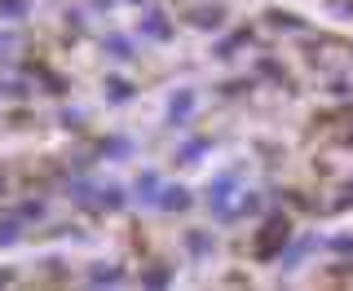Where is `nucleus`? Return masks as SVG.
<instances>
[{"label": "nucleus", "instance_id": "nucleus-1", "mask_svg": "<svg viewBox=\"0 0 353 291\" xmlns=\"http://www.w3.org/2000/svg\"><path fill=\"white\" fill-rule=\"evenodd\" d=\"M279 243H287V221L279 217V221H270V225H265V239H261V256H274V248H279Z\"/></svg>", "mask_w": 353, "mask_h": 291}, {"label": "nucleus", "instance_id": "nucleus-2", "mask_svg": "<svg viewBox=\"0 0 353 291\" xmlns=\"http://www.w3.org/2000/svg\"><path fill=\"white\" fill-rule=\"evenodd\" d=\"M190 110H194V97H190V93H181V97H172V106H168V119H172V124H181V119L190 115Z\"/></svg>", "mask_w": 353, "mask_h": 291}, {"label": "nucleus", "instance_id": "nucleus-3", "mask_svg": "<svg viewBox=\"0 0 353 291\" xmlns=\"http://www.w3.org/2000/svg\"><path fill=\"white\" fill-rule=\"evenodd\" d=\"M159 203L172 212V208H185V203H190V194H185V190L176 185V190H163V199H159Z\"/></svg>", "mask_w": 353, "mask_h": 291}, {"label": "nucleus", "instance_id": "nucleus-4", "mask_svg": "<svg viewBox=\"0 0 353 291\" xmlns=\"http://www.w3.org/2000/svg\"><path fill=\"white\" fill-rule=\"evenodd\" d=\"M221 22V9H199L194 14V27H216Z\"/></svg>", "mask_w": 353, "mask_h": 291}, {"label": "nucleus", "instance_id": "nucleus-5", "mask_svg": "<svg viewBox=\"0 0 353 291\" xmlns=\"http://www.w3.org/2000/svg\"><path fill=\"white\" fill-rule=\"evenodd\" d=\"M93 283H119V270H115V265H97V270H93Z\"/></svg>", "mask_w": 353, "mask_h": 291}, {"label": "nucleus", "instance_id": "nucleus-6", "mask_svg": "<svg viewBox=\"0 0 353 291\" xmlns=\"http://www.w3.org/2000/svg\"><path fill=\"white\" fill-rule=\"evenodd\" d=\"M14 239H18V225H14V221H5V225H0V248H9Z\"/></svg>", "mask_w": 353, "mask_h": 291}, {"label": "nucleus", "instance_id": "nucleus-7", "mask_svg": "<svg viewBox=\"0 0 353 291\" xmlns=\"http://www.w3.org/2000/svg\"><path fill=\"white\" fill-rule=\"evenodd\" d=\"M146 31H150V36H168V27H163V18H159V14H150V18H146Z\"/></svg>", "mask_w": 353, "mask_h": 291}, {"label": "nucleus", "instance_id": "nucleus-8", "mask_svg": "<svg viewBox=\"0 0 353 291\" xmlns=\"http://www.w3.org/2000/svg\"><path fill=\"white\" fill-rule=\"evenodd\" d=\"M0 5H5L9 14H22V0H0Z\"/></svg>", "mask_w": 353, "mask_h": 291}, {"label": "nucleus", "instance_id": "nucleus-9", "mask_svg": "<svg viewBox=\"0 0 353 291\" xmlns=\"http://www.w3.org/2000/svg\"><path fill=\"white\" fill-rule=\"evenodd\" d=\"M336 248L340 252H353V239H336Z\"/></svg>", "mask_w": 353, "mask_h": 291}, {"label": "nucleus", "instance_id": "nucleus-10", "mask_svg": "<svg viewBox=\"0 0 353 291\" xmlns=\"http://www.w3.org/2000/svg\"><path fill=\"white\" fill-rule=\"evenodd\" d=\"M0 190H5V172H0Z\"/></svg>", "mask_w": 353, "mask_h": 291}, {"label": "nucleus", "instance_id": "nucleus-11", "mask_svg": "<svg viewBox=\"0 0 353 291\" xmlns=\"http://www.w3.org/2000/svg\"><path fill=\"white\" fill-rule=\"evenodd\" d=\"M0 283H5V274H0Z\"/></svg>", "mask_w": 353, "mask_h": 291}, {"label": "nucleus", "instance_id": "nucleus-12", "mask_svg": "<svg viewBox=\"0 0 353 291\" xmlns=\"http://www.w3.org/2000/svg\"><path fill=\"white\" fill-rule=\"evenodd\" d=\"M349 194H353V185H349Z\"/></svg>", "mask_w": 353, "mask_h": 291}]
</instances>
